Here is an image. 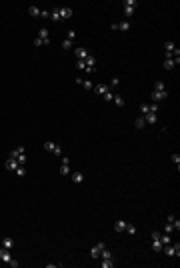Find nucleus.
Here are the masks:
<instances>
[{"label":"nucleus","mask_w":180,"mask_h":268,"mask_svg":"<svg viewBox=\"0 0 180 268\" xmlns=\"http://www.w3.org/2000/svg\"><path fill=\"white\" fill-rule=\"evenodd\" d=\"M162 252L166 254V256H178L180 254V244H164L162 246Z\"/></svg>","instance_id":"f257e3e1"},{"label":"nucleus","mask_w":180,"mask_h":268,"mask_svg":"<svg viewBox=\"0 0 180 268\" xmlns=\"http://www.w3.org/2000/svg\"><path fill=\"white\" fill-rule=\"evenodd\" d=\"M166 98H168V92H166V90H162V92H156V90H154V92H152V100H154L156 104L162 102V100H166Z\"/></svg>","instance_id":"f03ea898"},{"label":"nucleus","mask_w":180,"mask_h":268,"mask_svg":"<svg viewBox=\"0 0 180 268\" xmlns=\"http://www.w3.org/2000/svg\"><path fill=\"white\" fill-rule=\"evenodd\" d=\"M142 118H144L146 124H156V122H158V114H156V112H148V114H144Z\"/></svg>","instance_id":"7ed1b4c3"},{"label":"nucleus","mask_w":180,"mask_h":268,"mask_svg":"<svg viewBox=\"0 0 180 268\" xmlns=\"http://www.w3.org/2000/svg\"><path fill=\"white\" fill-rule=\"evenodd\" d=\"M104 246H106V244H104V242H98V244H96V246H94V248H92V250H90V256H92V258H96V260H98V258H100V250H102V248H104Z\"/></svg>","instance_id":"20e7f679"},{"label":"nucleus","mask_w":180,"mask_h":268,"mask_svg":"<svg viewBox=\"0 0 180 268\" xmlns=\"http://www.w3.org/2000/svg\"><path fill=\"white\" fill-rule=\"evenodd\" d=\"M58 12H60V18H70L72 16V8H68V6H58Z\"/></svg>","instance_id":"39448f33"},{"label":"nucleus","mask_w":180,"mask_h":268,"mask_svg":"<svg viewBox=\"0 0 180 268\" xmlns=\"http://www.w3.org/2000/svg\"><path fill=\"white\" fill-rule=\"evenodd\" d=\"M74 54H76V58H78V60H84V58L88 56V50H86V48H82V46H78V48H74Z\"/></svg>","instance_id":"423d86ee"},{"label":"nucleus","mask_w":180,"mask_h":268,"mask_svg":"<svg viewBox=\"0 0 180 268\" xmlns=\"http://www.w3.org/2000/svg\"><path fill=\"white\" fill-rule=\"evenodd\" d=\"M18 166H20V164H18V162H16L14 158H8V160H6V170H10V172H14V170H16Z\"/></svg>","instance_id":"0eeeda50"},{"label":"nucleus","mask_w":180,"mask_h":268,"mask_svg":"<svg viewBox=\"0 0 180 268\" xmlns=\"http://www.w3.org/2000/svg\"><path fill=\"white\" fill-rule=\"evenodd\" d=\"M76 84H78V86H82V88H86V90H92V88H94V84H92L90 80H82V78H76Z\"/></svg>","instance_id":"6e6552de"},{"label":"nucleus","mask_w":180,"mask_h":268,"mask_svg":"<svg viewBox=\"0 0 180 268\" xmlns=\"http://www.w3.org/2000/svg\"><path fill=\"white\" fill-rule=\"evenodd\" d=\"M2 248H6V250H12V248H14V240H12L10 236H8V238H4V240H2Z\"/></svg>","instance_id":"1a4fd4ad"},{"label":"nucleus","mask_w":180,"mask_h":268,"mask_svg":"<svg viewBox=\"0 0 180 268\" xmlns=\"http://www.w3.org/2000/svg\"><path fill=\"white\" fill-rule=\"evenodd\" d=\"M10 250H6V248H0V260H4V262H10Z\"/></svg>","instance_id":"9d476101"},{"label":"nucleus","mask_w":180,"mask_h":268,"mask_svg":"<svg viewBox=\"0 0 180 268\" xmlns=\"http://www.w3.org/2000/svg\"><path fill=\"white\" fill-rule=\"evenodd\" d=\"M82 180H84V174H82V172H72V182L80 184Z\"/></svg>","instance_id":"9b49d317"},{"label":"nucleus","mask_w":180,"mask_h":268,"mask_svg":"<svg viewBox=\"0 0 180 268\" xmlns=\"http://www.w3.org/2000/svg\"><path fill=\"white\" fill-rule=\"evenodd\" d=\"M112 102H114V104H116L118 108H122V106H124V100H122V96H120V94L112 96Z\"/></svg>","instance_id":"f8f14e48"},{"label":"nucleus","mask_w":180,"mask_h":268,"mask_svg":"<svg viewBox=\"0 0 180 268\" xmlns=\"http://www.w3.org/2000/svg\"><path fill=\"white\" fill-rule=\"evenodd\" d=\"M84 62H86V68H94V64H96V58L88 54V56L84 58Z\"/></svg>","instance_id":"ddd939ff"},{"label":"nucleus","mask_w":180,"mask_h":268,"mask_svg":"<svg viewBox=\"0 0 180 268\" xmlns=\"http://www.w3.org/2000/svg\"><path fill=\"white\" fill-rule=\"evenodd\" d=\"M94 90H96V94H106V92H108L110 88H108V84H98V86H96Z\"/></svg>","instance_id":"4468645a"},{"label":"nucleus","mask_w":180,"mask_h":268,"mask_svg":"<svg viewBox=\"0 0 180 268\" xmlns=\"http://www.w3.org/2000/svg\"><path fill=\"white\" fill-rule=\"evenodd\" d=\"M174 48H176V46H174L172 40H166V42H164V52H174Z\"/></svg>","instance_id":"2eb2a0df"},{"label":"nucleus","mask_w":180,"mask_h":268,"mask_svg":"<svg viewBox=\"0 0 180 268\" xmlns=\"http://www.w3.org/2000/svg\"><path fill=\"white\" fill-rule=\"evenodd\" d=\"M124 228H126V222L124 220H118V222L114 224V230L116 232H124Z\"/></svg>","instance_id":"dca6fc26"},{"label":"nucleus","mask_w":180,"mask_h":268,"mask_svg":"<svg viewBox=\"0 0 180 268\" xmlns=\"http://www.w3.org/2000/svg\"><path fill=\"white\" fill-rule=\"evenodd\" d=\"M100 266H102V268H112V266H114V262H112V258H102Z\"/></svg>","instance_id":"f3484780"},{"label":"nucleus","mask_w":180,"mask_h":268,"mask_svg":"<svg viewBox=\"0 0 180 268\" xmlns=\"http://www.w3.org/2000/svg\"><path fill=\"white\" fill-rule=\"evenodd\" d=\"M50 18H52L54 22H58V20H62V18H60V12H58V6H56V8H54V10L50 12Z\"/></svg>","instance_id":"a211bd4d"},{"label":"nucleus","mask_w":180,"mask_h":268,"mask_svg":"<svg viewBox=\"0 0 180 268\" xmlns=\"http://www.w3.org/2000/svg\"><path fill=\"white\" fill-rule=\"evenodd\" d=\"M162 246H164V244H162L160 240H152V250H154V252H160Z\"/></svg>","instance_id":"6ab92c4d"},{"label":"nucleus","mask_w":180,"mask_h":268,"mask_svg":"<svg viewBox=\"0 0 180 268\" xmlns=\"http://www.w3.org/2000/svg\"><path fill=\"white\" fill-rule=\"evenodd\" d=\"M28 14H30V16H40V8H38V6H30V8H28Z\"/></svg>","instance_id":"aec40b11"},{"label":"nucleus","mask_w":180,"mask_h":268,"mask_svg":"<svg viewBox=\"0 0 180 268\" xmlns=\"http://www.w3.org/2000/svg\"><path fill=\"white\" fill-rule=\"evenodd\" d=\"M60 174H62V176H66V174H70V166H68L66 162H62V166H60Z\"/></svg>","instance_id":"412c9836"},{"label":"nucleus","mask_w":180,"mask_h":268,"mask_svg":"<svg viewBox=\"0 0 180 268\" xmlns=\"http://www.w3.org/2000/svg\"><path fill=\"white\" fill-rule=\"evenodd\" d=\"M14 172H16V176H20V178H24V176H26V168H24V166H18Z\"/></svg>","instance_id":"4be33fe9"},{"label":"nucleus","mask_w":180,"mask_h":268,"mask_svg":"<svg viewBox=\"0 0 180 268\" xmlns=\"http://www.w3.org/2000/svg\"><path fill=\"white\" fill-rule=\"evenodd\" d=\"M154 90H156V92H162V90H166V86H164V82H162V80H158V82L154 84Z\"/></svg>","instance_id":"5701e85b"},{"label":"nucleus","mask_w":180,"mask_h":268,"mask_svg":"<svg viewBox=\"0 0 180 268\" xmlns=\"http://www.w3.org/2000/svg\"><path fill=\"white\" fill-rule=\"evenodd\" d=\"M124 14H126V16H132V14H134V6L124 4Z\"/></svg>","instance_id":"b1692460"},{"label":"nucleus","mask_w":180,"mask_h":268,"mask_svg":"<svg viewBox=\"0 0 180 268\" xmlns=\"http://www.w3.org/2000/svg\"><path fill=\"white\" fill-rule=\"evenodd\" d=\"M16 162H18L20 166H24V164H26V154H24V152H22V154H18V158H16Z\"/></svg>","instance_id":"393cba45"},{"label":"nucleus","mask_w":180,"mask_h":268,"mask_svg":"<svg viewBox=\"0 0 180 268\" xmlns=\"http://www.w3.org/2000/svg\"><path fill=\"white\" fill-rule=\"evenodd\" d=\"M54 146H56V144H54V142H50V140H46V142H44V150H48V152H52V150H54Z\"/></svg>","instance_id":"a878e982"},{"label":"nucleus","mask_w":180,"mask_h":268,"mask_svg":"<svg viewBox=\"0 0 180 268\" xmlns=\"http://www.w3.org/2000/svg\"><path fill=\"white\" fill-rule=\"evenodd\" d=\"M38 38H42V40H46V38H48V28H40V32H38Z\"/></svg>","instance_id":"bb28decb"},{"label":"nucleus","mask_w":180,"mask_h":268,"mask_svg":"<svg viewBox=\"0 0 180 268\" xmlns=\"http://www.w3.org/2000/svg\"><path fill=\"white\" fill-rule=\"evenodd\" d=\"M128 28H130V22H120L118 24V30H122V32H126Z\"/></svg>","instance_id":"cd10ccee"},{"label":"nucleus","mask_w":180,"mask_h":268,"mask_svg":"<svg viewBox=\"0 0 180 268\" xmlns=\"http://www.w3.org/2000/svg\"><path fill=\"white\" fill-rule=\"evenodd\" d=\"M160 242L162 244H170V234H160Z\"/></svg>","instance_id":"c85d7f7f"},{"label":"nucleus","mask_w":180,"mask_h":268,"mask_svg":"<svg viewBox=\"0 0 180 268\" xmlns=\"http://www.w3.org/2000/svg\"><path fill=\"white\" fill-rule=\"evenodd\" d=\"M172 232H174V226H172L170 222H166V226H164V234H172Z\"/></svg>","instance_id":"c756f323"},{"label":"nucleus","mask_w":180,"mask_h":268,"mask_svg":"<svg viewBox=\"0 0 180 268\" xmlns=\"http://www.w3.org/2000/svg\"><path fill=\"white\" fill-rule=\"evenodd\" d=\"M124 230H126L128 234H136V226H134V224H126V228H124Z\"/></svg>","instance_id":"7c9ffc66"},{"label":"nucleus","mask_w":180,"mask_h":268,"mask_svg":"<svg viewBox=\"0 0 180 268\" xmlns=\"http://www.w3.org/2000/svg\"><path fill=\"white\" fill-rule=\"evenodd\" d=\"M140 112L142 114H148L150 112V104H140Z\"/></svg>","instance_id":"2f4dec72"},{"label":"nucleus","mask_w":180,"mask_h":268,"mask_svg":"<svg viewBox=\"0 0 180 268\" xmlns=\"http://www.w3.org/2000/svg\"><path fill=\"white\" fill-rule=\"evenodd\" d=\"M52 154H54V156H60V154H62V146H60V144H56V146H54V150H52Z\"/></svg>","instance_id":"473e14b6"},{"label":"nucleus","mask_w":180,"mask_h":268,"mask_svg":"<svg viewBox=\"0 0 180 268\" xmlns=\"http://www.w3.org/2000/svg\"><path fill=\"white\" fill-rule=\"evenodd\" d=\"M74 38H76V32H74V30H68V34H66V40H72V42H74Z\"/></svg>","instance_id":"72a5a7b5"},{"label":"nucleus","mask_w":180,"mask_h":268,"mask_svg":"<svg viewBox=\"0 0 180 268\" xmlns=\"http://www.w3.org/2000/svg\"><path fill=\"white\" fill-rule=\"evenodd\" d=\"M164 68H166V70H172V68H174V62H172V60H164Z\"/></svg>","instance_id":"f704fd0d"},{"label":"nucleus","mask_w":180,"mask_h":268,"mask_svg":"<svg viewBox=\"0 0 180 268\" xmlns=\"http://www.w3.org/2000/svg\"><path fill=\"white\" fill-rule=\"evenodd\" d=\"M76 68H78V70H86V62H84V60H78V62H76Z\"/></svg>","instance_id":"c9c22d12"},{"label":"nucleus","mask_w":180,"mask_h":268,"mask_svg":"<svg viewBox=\"0 0 180 268\" xmlns=\"http://www.w3.org/2000/svg\"><path fill=\"white\" fill-rule=\"evenodd\" d=\"M172 162L176 164V168H180V154H172Z\"/></svg>","instance_id":"e433bc0d"},{"label":"nucleus","mask_w":180,"mask_h":268,"mask_svg":"<svg viewBox=\"0 0 180 268\" xmlns=\"http://www.w3.org/2000/svg\"><path fill=\"white\" fill-rule=\"evenodd\" d=\"M62 48H64V50H70V48H72V40H64V42H62Z\"/></svg>","instance_id":"4c0bfd02"},{"label":"nucleus","mask_w":180,"mask_h":268,"mask_svg":"<svg viewBox=\"0 0 180 268\" xmlns=\"http://www.w3.org/2000/svg\"><path fill=\"white\" fill-rule=\"evenodd\" d=\"M144 124H146L144 118H138V120H136V128H144Z\"/></svg>","instance_id":"58836bf2"},{"label":"nucleus","mask_w":180,"mask_h":268,"mask_svg":"<svg viewBox=\"0 0 180 268\" xmlns=\"http://www.w3.org/2000/svg\"><path fill=\"white\" fill-rule=\"evenodd\" d=\"M120 84V78H112V84L108 86V88H114V86H118Z\"/></svg>","instance_id":"ea45409f"},{"label":"nucleus","mask_w":180,"mask_h":268,"mask_svg":"<svg viewBox=\"0 0 180 268\" xmlns=\"http://www.w3.org/2000/svg\"><path fill=\"white\" fill-rule=\"evenodd\" d=\"M152 240H160V232H158V230L152 232Z\"/></svg>","instance_id":"a19ab883"},{"label":"nucleus","mask_w":180,"mask_h":268,"mask_svg":"<svg viewBox=\"0 0 180 268\" xmlns=\"http://www.w3.org/2000/svg\"><path fill=\"white\" fill-rule=\"evenodd\" d=\"M8 266H12V268H18V262H16L14 258H10V262H8Z\"/></svg>","instance_id":"79ce46f5"},{"label":"nucleus","mask_w":180,"mask_h":268,"mask_svg":"<svg viewBox=\"0 0 180 268\" xmlns=\"http://www.w3.org/2000/svg\"><path fill=\"white\" fill-rule=\"evenodd\" d=\"M40 16H42V18H50V12H48V10H40Z\"/></svg>","instance_id":"37998d69"},{"label":"nucleus","mask_w":180,"mask_h":268,"mask_svg":"<svg viewBox=\"0 0 180 268\" xmlns=\"http://www.w3.org/2000/svg\"><path fill=\"white\" fill-rule=\"evenodd\" d=\"M102 96H104V100H112V92H110V90H108L106 94H102Z\"/></svg>","instance_id":"c03bdc74"},{"label":"nucleus","mask_w":180,"mask_h":268,"mask_svg":"<svg viewBox=\"0 0 180 268\" xmlns=\"http://www.w3.org/2000/svg\"><path fill=\"white\" fill-rule=\"evenodd\" d=\"M150 112H158V104H156V102L150 104Z\"/></svg>","instance_id":"a18cd8bd"},{"label":"nucleus","mask_w":180,"mask_h":268,"mask_svg":"<svg viewBox=\"0 0 180 268\" xmlns=\"http://www.w3.org/2000/svg\"><path fill=\"white\" fill-rule=\"evenodd\" d=\"M172 226H174V230H180V220H176V218H174V222H172Z\"/></svg>","instance_id":"49530a36"},{"label":"nucleus","mask_w":180,"mask_h":268,"mask_svg":"<svg viewBox=\"0 0 180 268\" xmlns=\"http://www.w3.org/2000/svg\"><path fill=\"white\" fill-rule=\"evenodd\" d=\"M44 42H42V38H34V46H42Z\"/></svg>","instance_id":"de8ad7c7"},{"label":"nucleus","mask_w":180,"mask_h":268,"mask_svg":"<svg viewBox=\"0 0 180 268\" xmlns=\"http://www.w3.org/2000/svg\"><path fill=\"white\" fill-rule=\"evenodd\" d=\"M124 4H128V6H136V0H126Z\"/></svg>","instance_id":"09e8293b"}]
</instances>
